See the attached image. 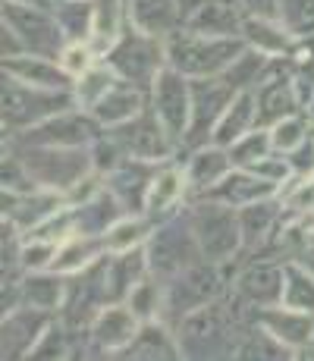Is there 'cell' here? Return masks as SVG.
I'll return each mask as SVG.
<instances>
[{"label": "cell", "mask_w": 314, "mask_h": 361, "mask_svg": "<svg viewBox=\"0 0 314 361\" xmlns=\"http://www.w3.org/2000/svg\"><path fill=\"white\" fill-rule=\"evenodd\" d=\"M242 51H246V38H211L186 29L170 35L167 41V63L188 79H205V75L227 73Z\"/></svg>", "instance_id": "6da1fadb"}, {"label": "cell", "mask_w": 314, "mask_h": 361, "mask_svg": "<svg viewBox=\"0 0 314 361\" xmlns=\"http://www.w3.org/2000/svg\"><path fill=\"white\" fill-rule=\"evenodd\" d=\"M179 352L188 358H211L223 355L229 345H236L233 339V321H229L227 305L207 302L201 308L188 311L179 321Z\"/></svg>", "instance_id": "7a4b0ae2"}, {"label": "cell", "mask_w": 314, "mask_h": 361, "mask_svg": "<svg viewBox=\"0 0 314 361\" xmlns=\"http://www.w3.org/2000/svg\"><path fill=\"white\" fill-rule=\"evenodd\" d=\"M188 224H192V233L207 261L220 264L239 252L242 226H239V214H233L229 204L214 201V198L201 201V204H195L188 211Z\"/></svg>", "instance_id": "3957f363"}, {"label": "cell", "mask_w": 314, "mask_h": 361, "mask_svg": "<svg viewBox=\"0 0 314 361\" xmlns=\"http://www.w3.org/2000/svg\"><path fill=\"white\" fill-rule=\"evenodd\" d=\"M92 154L82 148H60V145H25L23 166L32 176V183L47 185V189H69L79 179H85Z\"/></svg>", "instance_id": "277c9868"}, {"label": "cell", "mask_w": 314, "mask_h": 361, "mask_svg": "<svg viewBox=\"0 0 314 361\" xmlns=\"http://www.w3.org/2000/svg\"><path fill=\"white\" fill-rule=\"evenodd\" d=\"M4 25H10L16 32V38L23 41V47L38 57H63L66 51V32L57 23V16L44 13V6H29V4H4Z\"/></svg>", "instance_id": "5b68a950"}, {"label": "cell", "mask_w": 314, "mask_h": 361, "mask_svg": "<svg viewBox=\"0 0 314 361\" xmlns=\"http://www.w3.org/2000/svg\"><path fill=\"white\" fill-rule=\"evenodd\" d=\"M148 267L151 274L160 276V280H173L176 274H183L186 267L198 264L205 255H201V245L192 233V224L186 220H173V224L160 226V230L151 235L148 242Z\"/></svg>", "instance_id": "8992f818"}, {"label": "cell", "mask_w": 314, "mask_h": 361, "mask_svg": "<svg viewBox=\"0 0 314 361\" xmlns=\"http://www.w3.org/2000/svg\"><path fill=\"white\" fill-rule=\"evenodd\" d=\"M63 107H69V98L63 92L25 85V82L13 79V75L4 79V123L6 126L25 132V129H32L35 123L60 114Z\"/></svg>", "instance_id": "52a82bcc"}, {"label": "cell", "mask_w": 314, "mask_h": 361, "mask_svg": "<svg viewBox=\"0 0 314 361\" xmlns=\"http://www.w3.org/2000/svg\"><path fill=\"white\" fill-rule=\"evenodd\" d=\"M217 289H220V280H217V267H214V261L205 258V261L192 264V267H186L183 274H176L170 283H167V293H164L167 317L183 321L188 311L214 302Z\"/></svg>", "instance_id": "ba28073f"}, {"label": "cell", "mask_w": 314, "mask_h": 361, "mask_svg": "<svg viewBox=\"0 0 314 361\" xmlns=\"http://www.w3.org/2000/svg\"><path fill=\"white\" fill-rule=\"evenodd\" d=\"M188 75H183L173 66H160L155 85V114L157 120L167 126L170 138H183L188 135V123H192V82H186Z\"/></svg>", "instance_id": "9c48e42d"}, {"label": "cell", "mask_w": 314, "mask_h": 361, "mask_svg": "<svg viewBox=\"0 0 314 361\" xmlns=\"http://www.w3.org/2000/svg\"><path fill=\"white\" fill-rule=\"evenodd\" d=\"M107 63L116 75H123L132 85H145V82H155L160 73V47L155 35L145 32H129L114 51L107 54Z\"/></svg>", "instance_id": "30bf717a"}, {"label": "cell", "mask_w": 314, "mask_h": 361, "mask_svg": "<svg viewBox=\"0 0 314 361\" xmlns=\"http://www.w3.org/2000/svg\"><path fill=\"white\" fill-rule=\"evenodd\" d=\"M233 92L223 75H205V79L192 82V123H188V135L192 142H205L211 129H217L220 116L233 104Z\"/></svg>", "instance_id": "8fae6325"}, {"label": "cell", "mask_w": 314, "mask_h": 361, "mask_svg": "<svg viewBox=\"0 0 314 361\" xmlns=\"http://www.w3.org/2000/svg\"><path fill=\"white\" fill-rule=\"evenodd\" d=\"M114 142L135 161H160L170 154V132L157 120V114H138L114 126Z\"/></svg>", "instance_id": "7c38bea8"}, {"label": "cell", "mask_w": 314, "mask_h": 361, "mask_svg": "<svg viewBox=\"0 0 314 361\" xmlns=\"http://www.w3.org/2000/svg\"><path fill=\"white\" fill-rule=\"evenodd\" d=\"M97 135V120L85 114H54L23 132V145H60V148H85Z\"/></svg>", "instance_id": "4fadbf2b"}, {"label": "cell", "mask_w": 314, "mask_h": 361, "mask_svg": "<svg viewBox=\"0 0 314 361\" xmlns=\"http://www.w3.org/2000/svg\"><path fill=\"white\" fill-rule=\"evenodd\" d=\"M242 23H246V16L239 13L236 0H205L188 16L186 29L211 35V38H242Z\"/></svg>", "instance_id": "5bb4252c"}, {"label": "cell", "mask_w": 314, "mask_h": 361, "mask_svg": "<svg viewBox=\"0 0 314 361\" xmlns=\"http://www.w3.org/2000/svg\"><path fill=\"white\" fill-rule=\"evenodd\" d=\"M274 192V179L261 176L255 170H242V173H227L220 183H214L211 198L223 201L229 207H246L251 201H261Z\"/></svg>", "instance_id": "9a60e30c"}, {"label": "cell", "mask_w": 314, "mask_h": 361, "mask_svg": "<svg viewBox=\"0 0 314 361\" xmlns=\"http://www.w3.org/2000/svg\"><path fill=\"white\" fill-rule=\"evenodd\" d=\"M6 66V75L13 79L25 82V85H35V88H51V92H63L69 85V73L60 69L51 57H38V54H29V57H6L4 60Z\"/></svg>", "instance_id": "2e32d148"}, {"label": "cell", "mask_w": 314, "mask_h": 361, "mask_svg": "<svg viewBox=\"0 0 314 361\" xmlns=\"http://www.w3.org/2000/svg\"><path fill=\"white\" fill-rule=\"evenodd\" d=\"M155 183V173L148 170V161H135L114 166V176H110V192L116 195V201L126 211H135V207L148 204V192Z\"/></svg>", "instance_id": "e0dca14e"}, {"label": "cell", "mask_w": 314, "mask_h": 361, "mask_svg": "<svg viewBox=\"0 0 314 361\" xmlns=\"http://www.w3.org/2000/svg\"><path fill=\"white\" fill-rule=\"evenodd\" d=\"M283 283H286L283 267L264 261L242 270L239 280H236V289H239L242 298H248L255 305H274V302H283Z\"/></svg>", "instance_id": "ac0fdd59"}, {"label": "cell", "mask_w": 314, "mask_h": 361, "mask_svg": "<svg viewBox=\"0 0 314 361\" xmlns=\"http://www.w3.org/2000/svg\"><path fill=\"white\" fill-rule=\"evenodd\" d=\"M138 333V314L132 308H101V314H95L92 324V339L95 345H104V349H123L135 339Z\"/></svg>", "instance_id": "d6986e66"}, {"label": "cell", "mask_w": 314, "mask_h": 361, "mask_svg": "<svg viewBox=\"0 0 314 361\" xmlns=\"http://www.w3.org/2000/svg\"><path fill=\"white\" fill-rule=\"evenodd\" d=\"M261 327L270 330L286 345H311L314 336V314L311 311L296 308H264L261 311Z\"/></svg>", "instance_id": "ffe728a7"}, {"label": "cell", "mask_w": 314, "mask_h": 361, "mask_svg": "<svg viewBox=\"0 0 314 361\" xmlns=\"http://www.w3.org/2000/svg\"><path fill=\"white\" fill-rule=\"evenodd\" d=\"M44 308L35 311H19V314H6L4 321V358H19L25 352H32L44 330Z\"/></svg>", "instance_id": "44dd1931"}, {"label": "cell", "mask_w": 314, "mask_h": 361, "mask_svg": "<svg viewBox=\"0 0 314 361\" xmlns=\"http://www.w3.org/2000/svg\"><path fill=\"white\" fill-rule=\"evenodd\" d=\"M255 120H258V98L251 92H242L239 98H233V104L227 107V114L220 116L217 129H214V145L233 148V145L251 129Z\"/></svg>", "instance_id": "7402d4cb"}, {"label": "cell", "mask_w": 314, "mask_h": 361, "mask_svg": "<svg viewBox=\"0 0 314 361\" xmlns=\"http://www.w3.org/2000/svg\"><path fill=\"white\" fill-rule=\"evenodd\" d=\"M142 110V92L132 85H114L97 104H92V116L101 126H120V123L138 116Z\"/></svg>", "instance_id": "603a6c76"}, {"label": "cell", "mask_w": 314, "mask_h": 361, "mask_svg": "<svg viewBox=\"0 0 314 361\" xmlns=\"http://www.w3.org/2000/svg\"><path fill=\"white\" fill-rule=\"evenodd\" d=\"M176 0H129V19L132 29L145 35H167L176 25Z\"/></svg>", "instance_id": "cb8c5ba5"}, {"label": "cell", "mask_w": 314, "mask_h": 361, "mask_svg": "<svg viewBox=\"0 0 314 361\" xmlns=\"http://www.w3.org/2000/svg\"><path fill=\"white\" fill-rule=\"evenodd\" d=\"M16 204H13L10 211V220L16 226H23V230H38L44 220H51L54 214L60 211L63 198L54 195V192H16Z\"/></svg>", "instance_id": "d4e9b609"}, {"label": "cell", "mask_w": 314, "mask_h": 361, "mask_svg": "<svg viewBox=\"0 0 314 361\" xmlns=\"http://www.w3.org/2000/svg\"><path fill=\"white\" fill-rule=\"evenodd\" d=\"M120 201H116L114 192H101L95 198H85V204L76 211V233H110V226L116 224V214H120Z\"/></svg>", "instance_id": "484cf974"}, {"label": "cell", "mask_w": 314, "mask_h": 361, "mask_svg": "<svg viewBox=\"0 0 314 361\" xmlns=\"http://www.w3.org/2000/svg\"><path fill=\"white\" fill-rule=\"evenodd\" d=\"M145 264H148V252H126L116 261L107 264V293H110V302H114V298L129 295L132 289L138 286V280H142V274H145Z\"/></svg>", "instance_id": "4316f807"}, {"label": "cell", "mask_w": 314, "mask_h": 361, "mask_svg": "<svg viewBox=\"0 0 314 361\" xmlns=\"http://www.w3.org/2000/svg\"><path fill=\"white\" fill-rule=\"evenodd\" d=\"M126 355L129 358H176L183 355L179 345L170 339V333L157 324H145L142 330L135 333L129 345H126Z\"/></svg>", "instance_id": "83f0119b"}, {"label": "cell", "mask_w": 314, "mask_h": 361, "mask_svg": "<svg viewBox=\"0 0 314 361\" xmlns=\"http://www.w3.org/2000/svg\"><path fill=\"white\" fill-rule=\"evenodd\" d=\"M229 161H233V157H229L220 145L201 148L198 154L192 157V164H188V183H192L195 189H211L214 183H220V179L227 176Z\"/></svg>", "instance_id": "f1b7e54d"}, {"label": "cell", "mask_w": 314, "mask_h": 361, "mask_svg": "<svg viewBox=\"0 0 314 361\" xmlns=\"http://www.w3.org/2000/svg\"><path fill=\"white\" fill-rule=\"evenodd\" d=\"M283 305L296 311H311L314 314V274L305 264H286L283 267Z\"/></svg>", "instance_id": "f546056e"}, {"label": "cell", "mask_w": 314, "mask_h": 361, "mask_svg": "<svg viewBox=\"0 0 314 361\" xmlns=\"http://www.w3.org/2000/svg\"><path fill=\"white\" fill-rule=\"evenodd\" d=\"M23 298L32 305V308H57V305L66 298V283L60 280V270L54 274H35L23 283Z\"/></svg>", "instance_id": "4dcf8cb0"}, {"label": "cell", "mask_w": 314, "mask_h": 361, "mask_svg": "<svg viewBox=\"0 0 314 361\" xmlns=\"http://www.w3.org/2000/svg\"><path fill=\"white\" fill-rule=\"evenodd\" d=\"M292 107H296V94H292V85L286 79L267 82L258 92V120L261 123H280L283 116H289Z\"/></svg>", "instance_id": "1f68e13d"}, {"label": "cell", "mask_w": 314, "mask_h": 361, "mask_svg": "<svg viewBox=\"0 0 314 361\" xmlns=\"http://www.w3.org/2000/svg\"><path fill=\"white\" fill-rule=\"evenodd\" d=\"M277 220V207L270 201H251L239 211V226H242V242L246 245H261V239L270 233Z\"/></svg>", "instance_id": "d6a6232c"}, {"label": "cell", "mask_w": 314, "mask_h": 361, "mask_svg": "<svg viewBox=\"0 0 314 361\" xmlns=\"http://www.w3.org/2000/svg\"><path fill=\"white\" fill-rule=\"evenodd\" d=\"M101 252V239H85V233L79 239H63V245L57 248V258H54V270L66 274V270H85L92 267V261Z\"/></svg>", "instance_id": "836d02e7"}, {"label": "cell", "mask_w": 314, "mask_h": 361, "mask_svg": "<svg viewBox=\"0 0 314 361\" xmlns=\"http://www.w3.org/2000/svg\"><path fill=\"white\" fill-rule=\"evenodd\" d=\"M54 16L63 25L66 38L82 41L95 23V6H92V0H63V4L54 6Z\"/></svg>", "instance_id": "e575fe53"}, {"label": "cell", "mask_w": 314, "mask_h": 361, "mask_svg": "<svg viewBox=\"0 0 314 361\" xmlns=\"http://www.w3.org/2000/svg\"><path fill=\"white\" fill-rule=\"evenodd\" d=\"M242 38H246L248 44L267 51V54L289 51V35L280 32L270 19H261V16H246V23H242Z\"/></svg>", "instance_id": "d590c367"}, {"label": "cell", "mask_w": 314, "mask_h": 361, "mask_svg": "<svg viewBox=\"0 0 314 361\" xmlns=\"http://www.w3.org/2000/svg\"><path fill=\"white\" fill-rule=\"evenodd\" d=\"M233 355H239V358H289V345L280 343L270 330H264V333H248L246 339H236Z\"/></svg>", "instance_id": "8d00e7d4"}, {"label": "cell", "mask_w": 314, "mask_h": 361, "mask_svg": "<svg viewBox=\"0 0 314 361\" xmlns=\"http://www.w3.org/2000/svg\"><path fill=\"white\" fill-rule=\"evenodd\" d=\"M261 69H264V57H261V54L242 51L239 57H236V63L229 66L227 73H220V75L236 88V92H246L248 85H255V82L261 79Z\"/></svg>", "instance_id": "74e56055"}, {"label": "cell", "mask_w": 314, "mask_h": 361, "mask_svg": "<svg viewBox=\"0 0 314 361\" xmlns=\"http://www.w3.org/2000/svg\"><path fill=\"white\" fill-rule=\"evenodd\" d=\"M267 148H274L270 132H264V129L261 132H248V135H242L239 142L233 145L229 157H233V164H239V166H255L258 161H264Z\"/></svg>", "instance_id": "f35d334b"}, {"label": "cell", "mask_w": 314, "mask_h": 361, "mask_svg": "<svg viewBox=\"0 0 314 361\" xmlns=\"http://www.w3.org/2000/svg\"><path fill=\"white\" fill-rule=\"evenodd\" d=\"M179 185H183V176L176 170H164L160 176H155L151 183V192H148V211H164L173 198L179 195Z\"/></svg>", "instance_id": "ab89813d"}, {"label": "cell", "mask_w": 314, "mask_h": 361, "mask_svg": "<svg viewBox=\"0 0 314 361\" xmlns=\"http://www.w3.org/2000/svg\"><path fill=\"white\" fill-rule=\"evenodd\" d=\"M114 88V69L107 66H95V69H85V75H82V85H79V98L85 104H97L104 98V94Z\"/></svg>", "instance_id": "60d3db41"}, {"label": "cell", "mask_w": 314, "mask_h": 361, "mask_svg": "<svg viewBox=\"0 0 314 361\" xmlns=\"http://www.w3.org/2000/svg\"><path fill=\"white\" fill-rule=\"evenodd\" d=\"M280 16L289 32L314 29V0H280Z\"/></svg>", "instance_id": "b9f144b4"}, {"label": "cell", "mask_w": 314, "mask_h": 361, "mask_svg": "<svg viewBox=\"0 0 314 361\" xmlns=\"http://www.w3.org/2000/svg\"><path fill=\"white\" fill-rule=\"evenodd\" d=\"M145 233H148V226L142 220H116L107 233V245L116 248V252H129L135 242L145 239Z\"/></svg>", "instance_id": "7bdbcfd3"}, {"label": "cell", "mask_w": 314, "mask_h": 361, "mask_svg": "<svg viewBox=\"0 0 314 361\" xmlns=\"http://www.w3.org/2000/svg\"><path fill=\"white\" fill-rule=\"evenodd\" d=\"M270 138H274L277 151H292L305 142V123L296 120V116H283L274 129H270Z\"/></svg>", "instance_id": "ee69618b"}, {"label": "cell", "mask_w": 314, "mask_h": 361, "mask_svg": "<svg viewBox=\"0 0 314 361\" xmlns=\"http://www.w3.org/2000/svg\"><path fill=\"white\" fill-rule=\"evenodd\" d=\"M129 308L135 311L138 317H151L157 308H164V298H160L155 283H138L129 293Z\"/></svg>", "instance_id": "f6af8a7d"}, {"label": "cell", "mask_w": 314, "mask_h": 361, "mask_svg": "<svg viewBox=\"0 0 314 361\" xmlns=\"http://www.w3.org/2000/svg\"><path fill=\"white\" fill-rule=\"evenodd\" d=\"M57 242H29L23 248V267L29 270H41V267H54V258H57Z\"/></svg>", "instance_id": "bcb514c9"}, {"label": "cell", "mask_w": 314, "mask_h": 361, "mask_svg": "<svg viewBox=\"0 0 314 361\" xmlns=\"http://www.w3.org/2000/svg\"><path fill=\"white\" fill-rule=\"evenodd\" d=\"M60 66L66 69L69 75H76V73H85V69H88V51H85V44H82V41H76V44H69L66 51H63V57H60Z\"/></svg>", "instance_id": "7dc6e473"}, {"label": "cell", "mask_w": 314, "mask_h": 361, "mask_svg": "<svg viewBox=\"0 0 314 361\" xmlns=\"http://www.w3.org/2000/svg\"><path fill=\"white\" fill-rule=\"evenodd\" d=\"M239 6L248 16H261V19L280 16V0H239Z\"/></svg>", "instance_id": "c3c4849f"}, {"label": "cell", "mask_w": 314, "mask_h": 361, "mask_svg": "<svg viewBox=\"0 0 314 361\" xmlns=\"http://www.w3.org/2000/svg\"><path fill=\"white\" fill-rule=\"evenodd\" d=\"M248 170H255V173H261V176H267V179H280V176H286L289 173V166H286L283 161H258L255 166H248Z\"/></svg>", "instance_id": "681fc988"}, {"label": "cell", "mask_w": 314, "mask_h": 361, "mask_svg": "<svg viewBox=\"0 0 314 361\" xmlns=\"http://www.w3.org/2000/svg\"><path fill=\"white\" fill-rule=\"evenodd\" d=\"M292 204H296V207H302V211H305V207H311V204H314V185H305V189H302V195H296V198H292Z\"/></svg>", "instance_id": "f907efd6"}, {"label": "cell", "mask_w": 314, "mask_h": 361, "mask_svg": "<svg viewBox=\"0 0 314 361\" xmlns=\"http://www.w3.org/2000/svg\"><path fill=\"white\" fill-rule=\"evenodd\" d=\"M13 4H29V6H44V10H47V4H51V0H13Z\"/></svg>", "instance_id": "816d5d0a"}, {"label": "cell", "mask_w": 314, "mask_h": 361, "mask_svg": "<svg viewBox=\"0 0 314 361\" xmlns=\"http://www.w3.org/2000/svg\"><path fill=\"white\" fill-rule=\"evenodd\" d=\"M311 349H314V336H311Z\"/></svg>", "instance_id": "f5cc1de1"}]
</instances>
